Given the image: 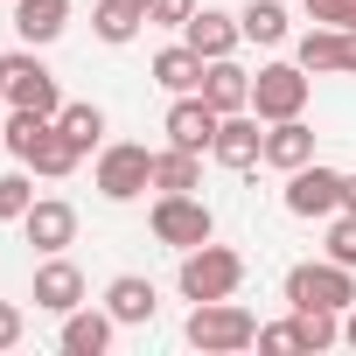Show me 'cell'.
Returning a JSON list of instances; mask_svg holds the SVG:
<instances>
[{
    "label": "cell",
    "mask_w": 356,
    "mask_h": 356,
    "mask_svg": "<svg viewBox=\"0 0 356 356\" xmlns=\"http://www.w3.org/2000/svg\"><path fill=\"white\" fill-rule=\"evenodd\" d=\"M175 286H182V300H231L245 286V259L231 245H196V252H182Z\"/></svg>",
    "instance_id": "obj_1"
},
{
    "label": "cell",
    "mask_w": 356,
    "mask_h": 356,
    "mask_svg": "<svg viewBox=\"0 0 356 356\" xmlns=\"http://www.w3.org/2000/svg\"><path fill=\"white\" fill-rule=\"evenodd\" d=\"M189 342H196L203 356H238V349L259 342V321H252L238 300H196V307H189Z\"/></svg>",
    "instance_id": "obj_2"
},
{
    "label": "cell",
    "mask_w": 356,
    "mask_h": 356,
    "mask_svg": "<svg viewBox=\"0 0 356 356\" xmlns=\"http://www.w3.org/2000/svg\"><path fill=\"white\" fill-rule=\"evenodd\" d=\"M286 307H356V266H335V259H307L286 273Z\"/></svg>",
    "instance_id": "obj_3"
},
{
    "label": "cell",
    "mask_w": 356,
    "mask_h": 356,
    "mask_svg": "<svg viewBox=\"0 0 356 356\" xmlns=\"http://www.w3.org/2000/svg\"><path fill=\"white\" fill-rule=\"evenodd\" d=\"M147 224H154V238H161L168 252H196V245L217 238V217H210L203 196H154Z\"/></svg>",
    "instance_id": "obj_4"
},
{
    "label": "cell",
    "mask_w": 356,
    "mask_h": 356,
    "mask_svg": "<svg viewBox=\"0 0 356 356\" xmlns=\"http://www.w3.org/2000/svg\"><path fill=\"white\" fill-rule=\"evenodd\" d=\"M147 189H154V154H147L140 140L98 147V196H105V203H133V196H147Z\"/></svg>",
    "instance_id": "obj_5"
},
{
    "label": "cell",
    "mask_w": 356,
    "mask_h": 356,
    "mask_svg": "<svg viewBox=\"0 0 356 356\" xmlns=\"http://www.w3.org/2000/svg\"><path fill=\"white\" fill-rule=\"evenodd\" d=\"M252 112L273 126V119H300L307 112V70L300 63H266L252 77Z\"/></svg>",
    "instance_id": "obj_6"
},
{
    "label": "cell",
    "mask_w": 356,
    "mask_h": 356,
    "mask_svg": "<svg viewBox=\"0 0 356 356\" xmlns=\"http://www.w3.org/2000/svg\"><path fill=\"white\" fill-rule=\"evenodd\" d=\"M342 182H349L342 168L307 161V168L286 175V210H293V217H335V210H342Z\"/></svg>",
    "instance_id": "obj_7"
},
{
    "label": "cell",
    "mask_w": 356,
    "mask_h": 356,
    "mask_svg": "<svg viewBox=\"0 0 356 356\" xmlns=\"http://www.w3.org/2000/svg\"><path fill=\"white\" fill-rule=\"evenodd\" d=\"M217 126H224V112L203 98V91H182L168 105V147H189V154H210V140H217Z\"/></svg>",
    "instance_id": "obj_8"
},
{
    "label": "cell",
    "mask_w": 356,
    "mask_h": 356,
    "mask_svg": "<svg viewBox=\"0 0 356 356\" xmlns=\"http://www.w3.org/2000/svg\"><path fill=\"white\" fill-rule=\"evenodd\" d=\"M8 105H29V112H49V119L63 112V91H56L42 56H8Z\"/></svg>",
    "instance_id": "obj_9"
},
{
    "label": "cell",
    "mask_w": 356,
    "mask_h": 356,
    "mask_svg": "<svg viewBox=\"0 0 356 356\" xmlns=\"http://www.w3.org/2000/svg\"><path fill=\"white\" fill-rule=\"evenodd\" d=\"M259 126H266L259 112H224V126H217L210 154H217L224 168H238V175H245V168H259V161H266V133H259Z\"/></svg>",
    "instance_id": "obj_10"
},
{
    "label": "cell",
    "mask_w": 356,
    "mask_h": 356,
    "mask_svg": "<svg viewBox=\"0 0 356 356\" xmlns=\"http://www.w3.org/2000/svg\"><path fill=\"white\" fill-rule=\"evenodd\" d=\"M182 42H189L203 63H217V56H238L245 29H238V15H224V8H196V15L182 22Z\"/></svg>",
    "instance_id": "obj_11"
},
{
    "label": "cell",
    "mask_w": 356,
    "mask_h": 356,
    "mask_svg": "<svg viewBox=\"0 0 356 356\" xmlns=\"http://www.w3.org/2000/svg\"><path fill=\"white\" fill-rule=\"evenodd\" d=\"M22 238L49 259V252H63V245L77 238V210H70V203H56V196H35V203H29V217H22Z\"/></svg>",
    "instance_id": "obj_12"
},
{
    "label": "cell",
    "mask_w": 356,
    "mask_h": 356,
    "mask_svg": "<svg viewBox=\"0 0 356 356\" xmlns=\"http://www.w3.org/2000/svg\"><path fill=\"white\" fill-rule=\"evenodd\" d=\"M35 307H42V314H70V307H84V273H77L63 252H49V259L35 266Z\"/></svg>",
    "instance_id": "obj_13"
},
{
    "label": "cell",
    "mask_w": 356,
    "mask_h": 356,
    "mask_svg": "<svg viewBox=\"0 0 356 356\" xmlns=\"http://www.w3.org/2000/svg\"><path fill=\"white\" fill-rule=\"evenodd\" d=\"M293 63H300L307 77H335V70L349 77V29H321V22H314V29L293 42Z\"/></svg>",
    "instance_id": "obj_14"
},
{
    "label": "cell",
    "mask_w": 356,
    "mask_h": 356,
    "mask_svg": "<svg viewBox=\"0 0 356 356\" xmlns=\"http://www.w3.org/2000/svg\"><path fill=\"white\" fill-rule=\"evenodd\" d=\"M307 161H314V126H307V119H273V126H266V168L293 175V168H307Z\"/></svg>",
    "instance_id": "obj_15"
},
{
    "label": "cell",
    "mask_w": 356,
    "mask_h": 356,
    "mask_svg": "<svg viewBox=\"0 0 356 356\" xmlns=\"http://www.w3.org/2000/svg\"><path fill=\"white\" fill-rule=\"evenodd\" d=\"M154 307H161V293H154V280H140V273H119V280L105 286V314H112L119 328L154 321Z\"/></svg>",
    "instance_id": "obj_16"
},
{
    "label": "cell",
    "mask_w": 356,
    "mask_h": 356,
    "mask_svg": "<svg viewBox=\"0 0 356 356\" xmlns=\"http://www.w3.org/2000/svg\"><path fill=\"white\" fill-rule=\"evenodd\" d=\"M203 98H210L217 112H252V70H245L238 56H217V63L203 70Z\"/></svg>",
    "instance_id": "obj_17"
},
{
    "label": "cell",
    "mask_w": 356,
    "mask_h": 356,
    "mask_svg": "<svg viewBox=\"0 0 356 356\" xmlns=\"http://www.w3.org/2000/svg\"><path fill=\"white\" fill-rule=\"evenodd\" d=\"M112 314H98V307H70L63 314V356H105L112 349Z\"/></svg>",
    "instance_id": "obj_18"
},
{
    "label": "cell",
    "mask_w": 356,
    "mask_h": 356,
    "mask_svg": "<svg viewBox=\"0 0 356 356\" xmlns=\"http://www.w3.org/2000/svg\"><path fill=\"white\" fill-rule=\"evenodd\" d=\"M203 70H210V63H203L189 42H168V49L154 56V84L175 91V98H182V91H203Z\"/></svg>",
    "instance_id": "obj_19"
},
{
    "label": "cell",
    "mask_w": 356,
    "mask_h": 356,
    "mask_svg": "<svg viewBox=\"0 0 356 356\" xmlns=\"http://www.w3.org/2000/svg\"><path fill=\"white\" fill-rule=\"evenodd\" d=\"M15 29H22V42H56L63 29H70V0H15Z\"/></svg>",
    "instance_id": "obj_20"
},
{
    "label": "cell",
    "mask_w": 356,
    "mask_h": 356,
    "mask_svg": "<svg viewBox=\"0 0 356 356\" xmlns=\"http://www.w3.org/2000/svg\"><path fill=\"white\" fill-rule=\"evenodd\" d=\"M154 189H161V196H196V189H203V154H189V147L154 154Z\"/></svg>",
    "instance_id": "obj_21"
},
{
    "label": "cell",
    "mask_w": 356,
    "mask_h": 356,
    "mask_svg": "<svg viewBox=\"0 0 356 356\" xmlns=\"http://www.w3.org/2000/svg\"><path fill=\"white\" fill-rule=\"evenodd\" d=\"M49 126H56L49 112H29V105H15V112H8V126H0V147H8V154L29 168V154L49 140Z\"/></svg>",
    "instance_id": "obj_22"
},
{
    "label": "cell",
    "mask_w": 356,
    "mask_h": 356,
    "mask_svg": "<svg viewBox=\"0 0 356 356\" xmlns=\"http://www.w3.org/2000/svg\"><path fill=\"white\" fill-rule=\"evenodd\" d=\"M140 22H147V0H98V15H91V29H98V42H133L140 35Z\"/></svg>",
    "instance_id": "obj_23"
},
{
    "label": "cell",
    "mask_w": 356,
    "mask_h": 356,
    "mask_svg": "<svg viewBox=\"0 0 356 356\" xmlns=\"http://www.w3.org/2000/svg\"><path fill=\"white\" fill-rule=\"evenodd\" d=\"M238 29H245V42H259V49H280V42H286V0H245Z\"/></svg>",
    "instance_id": "obj_24"
},
{
    "label": "cell",
    "mask_w": 356,
    "mask_h": 356,
    "mask_svg": "<svg viewBox=\"0 0 356 356\" xmlns=\"http://www.w3.org/2000/svg\"><path fill=\"white\" fill-rule=\"evenodd\" d=\"M77 161H84V147H77V140H70L63 126H49V140H42V147L29 154V168H35V175H49V182H63V175H70Z\"/></svg>",
    "instance_id": "obj_25"
},
{
    "label": "cell",
    "mask_w": 356,
    "mask_h": 356,
    "mask_svg": "<svg viewBox=\"0 0 356 356\" xmlns=\"http://www.w3.org/2000/svg\"><path fill=\"white\" fill-rule=\"evenodd\" d=\"M56 126H63L84 154H91V147H105V112H98V105H63V112H56Z\"/></svg>",
    "instance_id": "obj_26"
},
{
    "label": "cell",
    "mask_w": 356,
    "mask_h": 356,
    "mask_svg": "<svg viewBox=\"0 0 356 356\" xmlns=\"http://www.w3.org/2000/svg\"><path fill=\"white\" fill-rule=\"evenodd\" d=\"M29 203H35V182H29V175H22V168H15V175H0V217L22 224V217H29Z\"/></svg>",
    "instance_id": "obj_27"
},
{
    "label": "cell",
    "mask_w": 356,
    "mask_h": 356,
    "mask_svg": "<svg viewBox=\"0 0 356 356\" xmlns=\"http://www.w3.org/2000/svg\"><path fill=\"white\" fill-rule=\"evenodd\" d=\"M328 259L335 266H356V210H335L328 217Z\"/></svg>",
    "instance_id": "obj_28"
},
{
    "label": "cell",
    "mask_w": 356,
    "mask_h": 356,
    "mask_svg": "<svg viewBox=\"0 0 356 356\" xmlns=\"http://www.w3.org/2000/svg\"><path fill=\"white\" fill-rule=\"evenodd\" d=\"M307 15L321 29H356V0H307Z\"/></svg>",
    "instance_id": "obj_29"
},
{
    "label": "cell",
    "mask_w": 356,
    "mask_h": 356,
    "mask_svg": "<svg viewBox=\"0 0 356 356\" xmlns=\"http://www.w3.org/2000/svg\"><path fill=\"white\" fill-rule=\"evenodd\" d=\"M189 15H196V0H147V22L154 29H182Z\"/></svg>",
    "instance_id": "obj_30"
},
{
    "label": "cell",
    "mask_w": 356,
    "mask_h": 356,
    "mask_svg": "<svg viewBox=\"0 0 356 356\" xmlns=\"http://www.w3.org/2000/svg\"><path fill=\"white\" fill-rule=\"evenodd\" d=\"M22 328H29V321H22V307H15V300H0V349H15V342H22Z\"/></svg>",
    "instance_id": "obj_31"
},
{
    "label": "cell",
    "mask_w": 356,
    "mask_h": 356,
    "mask_svg": "<svg viewBox=\"0 0 356 356\" xmlns=\"http://www.w3.org/2000/svg\"><path fill=\"white\" fill-rule=\"evenodd\" d=\"M342 342L356 349V307H342Z\"/></svg>",
    "instance_id": "obj_32"
},
{
    "label": "cell",
    "mask_w": 356,
    "mask_h": 356,
    "mask_svg": "<svg viewBox=\"0 0 356 356\" xmlns=\"http://www.w3.org/2000/svg\"><path fill=\"white\" fill-rule=\"evenodd\" d=\"M342 210H356V175H349V182H342Z\"/></svg>",
    "instance_id": "obj_33"
},
{
    "label": "cell",
    "mask_w": 356,
    "mask_h": 356,
    "mask_svg": "<svg viewBox=\"0 0 356 356\" xmlns=\"http://www.w3.org/2000/svg\"><path fill=\"white\" fill-rule=\"evenodd\" d=\"M0 98H8V56H0Z\"/></svg>",
    "instance_id": "obj_34"
}]
</instances>
